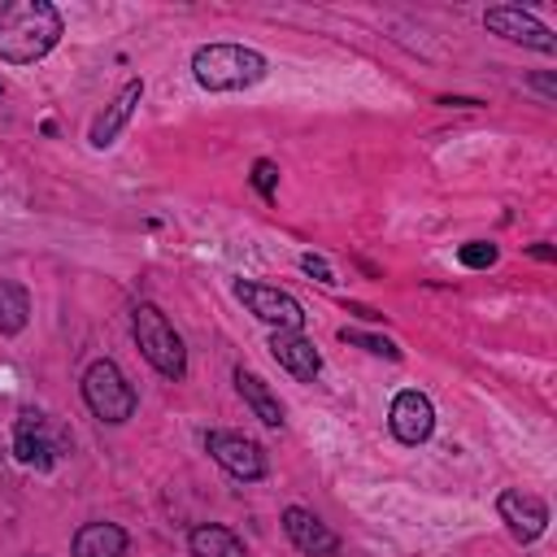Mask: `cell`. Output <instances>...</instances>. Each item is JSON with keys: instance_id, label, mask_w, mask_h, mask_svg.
<instances>
[{"instance_id": "17", "label": "cell", "mask_w": 557, "mask_h": 557, "mask_svg": "<svg viewBox=\"0 0 557 557\" xmlns=\"http://www.w3.org/2000/svg\"><path fill=\"white\" fill-rule=\"evenodd\" d=\"M26 318H30V296H26V287L13 283V278H0V335L26 331Z\"/></svg>"}, {"instance_id": "3", "label": "cell", "mask_w": 557, "mask_h": 557, "mask_svg": "<svg viewBox=\"0 0 557 557\" xmlns=\"http://www.w3.org/2000/svg\"><path fill=\"white\" fill-rule=\"evenodd\" d=\"M131 331H135V344L139 352L148 357V366L165 379H183L187 374V348H183V335L174 331V322L157 309V305H135V318H131Z\"/></svg>"}, {"instance_id": "18", "label": "cell", "mask_w": 557, "mask_h": 557, "mask_svg": "<svg viewBox=\"0 0 557 557\" xmlns=\"http://www.w3.org/2000/svg\"><path fill=\"white\" fill-rule=\"evenodd\" d=\"M496 244L492 239H470V244H461L457 248V261L461 265H470V270H487V265H496Z\"/></svg>"}, {"instance_id": "20", "label": "cell", "mask_w": 557, "mask_h": 557, "mask_svg": "<svg viewBox=\"0 0 557 557\" xmlns=\"http://www.w3.org/2000/svg\"><path fill=\"white\" fill-rule=\"evenodd\" d=\"M252 187L270 200L274 187H278V165H274V161H257V165H252Z\"/></svg>"}, {"instance_id": "7", "label": "cell", "mask_w": 557, "mask_h": 557, "mask_svg": "<svg viewBox=\"0 0 557 557\" xmlns=\"http://www.w3.org/2000/svg\"><path fill=\"white\" fill-rule=\"evenodd\" d=\"M483 26H487L492 35H500V39L527 44V48H535V52H557V35H553L540 17H531V13L513 9V4H496V9H487V13H483Z\"/></svg>"}, {"instance_id": "19", "label": "cell", "mask_w": 557, "mask_h": 557, "mask_svg": "<svg viewBox=\"0 0 557 557\" xmlns=\"http://www.w3.org/2000/svg\"><path fill=\"white\" fill-rule=\"evenodd\" d=\"M339 339H344V344H361L366 352H379V357H392V361L400 357V348H396L392 339H379V335H366V331H348V326H344Z\"/></svg>"}, {"instance_id": "2", "label": "cell", "mask_w": 557, "mask_h": 557, "mask_svg": "<svg viewBox=\"0 0 557 557\" xmlns=\"http://www.w3.org/2000/svg\"><path fill=\"white\" fill-rule=\"evenodd\" d=\"M191 78L205 91H244L265 78V57L244 44H205L191 52Z\"/></svg>"}, {"instance_id": "4", "label": "cell", "mask_w": 557, "mask_h": 557, "mask_svg": "<svg viewBox=\"0 0 557 557\" xmlns=\"http://www.w3.org/2000/svg\"><path fill=\"white\" fill-rule=\"evenodd\" d=\"M83 400L100 422H126L135 413V387L113 361H91L83 374Z\"/></svg>"}, {"instance_id": "5", "label": "cell", "mask_w": 557, "mask_h": 557, "mask_svg": "<svg viewBox=\"0 0 557 557\" xmlns=\"http://www.w3.org/2000/svg\"><path fill=\"white\" fill-rule=\"evenodd\" d=\"M205 448H209V457H213L231 479L252 483V479L265 474V453H261V444L248 440V435H239V431H209V435H205Z\"/></svg>"}, {"instance_id": "16", "label": "cell", "mask_w": 557, "mask_h": 557, "mask_svg": "<svg viewBox=\"0 0 557 557\" xmlns=\"http://www.w3.org/2000/svg\"><path fill=\"white\" fill-rule=\"evenodd\" d=\"M187 544H191V557H248L244 544H239V535L231 527H218V522L191 527Z\"/></svg>"}, {"instance_id": "21", "label": "cell", "mask_w": 557, "mask_h": 557, "mask_svg": "<svg viewBox=\"0 0 557 557\" xmlns=\"http://www.w3.org/2000/svg\"><path fill=\"white\" fill-rule=\"evenodd\" d=\"M300 270H305V274H313L318 283H335V274H331V265H326L322 257H313V252H305V257H300Z\"/></svg>"}, {"instance_id": "14", "label": "cell", "mask_w": 557, "mask_h": 557, "mask_svg": "<svg viewBox=\"0 0 557 557\" xmlns=\"http://www.w3.org/2000/svg\"><path fill=\"white\" fill-rule=\"evenodd\" d=\"M13 453L22 466H35V470H48L52 466V444L44 435V418L39 413H22L17 426H13Z\"/></svg>"}, {"instance_id": "9", "label": "cell", "mask_w": 557, "mask_h": 557, "mask_svg": "<svg viewBox=\"0 0 557 557\" xmlns=\"http://www.w3.org/2000/svg\"><path fill=\"white\" fill-rule=\"evenodd\" d=\"M283 531H287V540H292L305 557H335V553H339V535H335L318 513H309V509H300V505L283 509Z\"/></svg>"}, {"instance_id": "10", "label": "cell", "mask_w": 557, "mask_h": 557, "mask_svg": "<svg viewBox=\"0 0 557 557\" xmlns=\"http://www.w3.org/2000/svg\"><path fill=\"white\" fill-rule=\"evenodd\" d=\"M387 422H392V435H396L400 444H422V440L435 431V405H431L422 392H400V396L392 400Z\"/></svg>"}, {"instance_id": "15", "label": "cell", "mask_w": 557, "mask_h": 557, "mask_svg": "<svg viewBox=\"0 0 557 557\" xmlns=\"http://www.w3.org/2000/svg\"><path fill=\"white\" fill-rule=\"evenodd\" d=\"M235 387H239V396L248 400V409L265 422V426H283V405H278V396L265 387V379L261 374H252V370H235Z\"/></svg>"}, {"instance_id": "22", "label": "cell", "mask_w": 557, "mask_h": 557, "mask_svg": "<svg viewBox=\"0 0 557 557\" xmlns=\"http://www.w3.org/2000/svg\"><path fill=\"white\" fill-rule=\"evenodd\" d=\"M531 83H535V87H540L544 96H557V87H553V78H531Z\"/></svg>"}, {"instance_id": "12", "label": "cell", "mask_w": 557, "mask_h": 557, "mask_svg": "<svg viewBox=\"0 0 557 557\" xmlns=\"http://www.w3.org/2000/svg\"><path fill=\"white\" fill-rule=\"evenodd\" d=\"M139 100H144V83L139 78H131L109 104H104V113L91 122V131H87V139H91V148H109L113 139H117V131L131 122V113L139 109Z\"/></svg>"}, {"instance_id": "8", "label": "cell", "mask_w": 557, "mask_h": 557, "mask_svg": "<svg viewBox=\"0 0 557 557\" xmlns=\"http://www.w3.org/2000/svg\"><path fill=\"white\" fill-rule=\"evenodd\" d=\"M496 513H500V522L513 531V540H522V544L540 540L544 527H548V505H544L535 492H522V487L500 492V496H496Z\"/></svg>"}, {"instance_id": "13", "label": "cell", "mask_w": 557, "mask_h": 557, "mask_svg": "<svg viewBox=\"0 0 557 557\" xmlns=\"http://www.w3.org/2000/svg\"><path fill=\"white\" fill-rule=\"evenodd\" d=\"M74 557H126V531L117 522H83L70 544Z\"/></svg>"}, {"instance_id": "6", "label": "cell", "mask_w": 557, "mask_h": 557, "mask_svg": "<svg viewBox=\"0 0 557 557\" xmlns=\"http://www.w3.org/2000/svg\"><path fill=\"white\" fill-rule=\"evenodd\" d=\"M235 296L248 305L252 318L278 326V331H300L305 326V309L296 296H287L283 287H270V283H235Z\"/></svg>"}, {"instance_id": "11", "label": "cell", "mask_w": 557, "mask_h": 557, "mask_svg": "<svg viewBox=\"0 0 557 557\" xmlns=\"http://www.w3.org/2000/svg\"><path fill=\"white\" fill-rule=\"evenodd\" d=\"M270 357L300 383H313L322 370V352L313 348V339H305L300 331H274L270 335Z\"/></svg>"}, {"instance_id": "1", "label": "cell", "mask_w": 557, "mask_h": 557, "mask_svg": "<svg viewBox=\"0 0 557 557\" xmlns=\"http://www.w3.org/2000/svg\"><path fill=\"white\" fill-rule=\"evenodd\" d=\"M61 39V13L48 0H9L0 4V61L30 65L48 57Z\"/></svg>"}]
</instances>
